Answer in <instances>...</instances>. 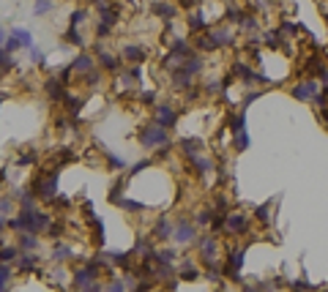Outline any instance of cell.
<instances>
[{"mask_svg": "<svg viewBox=\"0 0 328 292\" xmlns=\"http://www.w3.org/2000/svg\"><path fill=\"white\" fill-rule=\"evenodd\" d=\"M178 120V112L172 110V104H156V123L164 128H172Z\"/></svg>", "mask_w": 328, "mask_h": 292, "instance_id": "6", "label": "cell"}, {"mask_svg": "<svg viewBox=\"0 0 328 292\" xmlns=\"http://www.w3.org/2000/svg\"><path fill=\"white\" fill-rule=\"evenodd\" d=\"M36 194L44 199H55V194H58V172L55 175H49L47 180L36 183Z\"/></svg>", "mask_w": 328, "mask_h": 292, "instance_id": "7", "label": "cell"}, {"mask_svg": "<svg viewBox=\"0 0 328 292\" xmlns=\"http://www.w3.org/2000/svg\"><path fill=\"white\" fill-rule=\"evenodd\" d=\"M96 276H98V259L87 262L85 268H77L74 270V284H77V290H90V292L101 290V287H98V281H93Z\"/></svg>", "mask_w": 328, "mask_h": 292, "instance_id": "2", "label": "cell"}, {"mask_svg": "<svg viewBox=\"0 0 328 292\" xmlns=\"http://www.w3.org/2000/svg\"><path fill=\"white\" fill-rule=\"evenodd\" d=\"M156 14H162L164 19H172L175 17V6H169V3H159V6H156Z\"/></svg>", "mask_w": 328, "mask_h": 292, "instance_id": "32", "label": "cell"}, {"mask_svg": "<svg viewBox=\"0 0 328 292\" xmlns=\"http://www.w3.org/2000/svg\"><path fill=\"white\" fill-rule=\"evenodd\" d=\"M211 219H213V213H211V210H200V216H197V224H208Z\"/></svg>", "mask_w": 328, "mask_h": 292, "instance_id": "42", "label": "cell"}, {"mask_svg": "<svg viewBox=\"0 0 328 292\" xmlns=\"http://www.w3.org/2000/svg\"><path fill=\"white\" fill-rule=\"evenodd\" d=\"M153 257H156L159 265H172L175 262V251L172 248H159V251H153Z\"/></svg>", "mask_w": 328, "mask_h": 292, "instance_id": "19", "label": "cell"}, {"mask_svg": "<svg viewBox=\"0 0 328 292\" xmlns=\"http://www.w3.org/2000/svg\"><path fill=\"white\" fill-rule=\"evenodd\" d=\"M241 17H244V14H241L238 8H227V19L230 22H241Z\"/></svg>", "mask_w": 328, "mask_h": 292, "instance_id": "43", "label": "cell"}, {"mask_svg": "<svg viewBox=\"0 0 328 292\" xmlns=\"http://www.w3.org/2000/svg\"><path fill=\"white\" fill-rule=\"evenodd\" d=\"M148 164H151V161H140V164H134V167H131V172H129V175H137V172H142Z\"/></svg>", "mask_w": 328, "mask_h": 292, "instance_id": "46", "label": "cell"}, {"mask_svg": "<svg viewBox=\"0 0 328 292\" xmlns=\"http://www.w3.org/2000/svg\"><path fill=\"white\" fill-rule=\"evenodd\" d=\"M219 88H222L219 82H211V85H208V90H211V93H219Z\"/></svg>", "mask_w": 328, "mask_h": 292, "instance_id": "51", "label": "cell"}, {"mask_svg": "<svg viewBox=\"0 0 328 292\" xmlns=\"http://www.w3.org/2000/svg\"><path fill=\"white\" fill-rule=\"evenodd\" d=\"M104 153H107V159H109V167H112V170H123V167H126V161H123V159H118L115 153H109L107 148H104Z\"/></svg>", "mask_w": 328, "mask_h": 292, "instance_id": "35", "label": "cell"}, {"mask_svg": "<svg viewBox=\"0 0 328 292\" xmlns=\"http://www.w3.org/2000/svg\"><path fill=\"white\" fill-rule=\"evenodd\" d=\"M172 79H175V85H178V88H189V85H191V74H186L183 68H175Z\"/></svg>", "mask_w": 328, "mask_h": 292, "instance_id": "23", "label": "cell"}, {"mask_svg": "<svg viewBox=\"0 0 328 292\" xmlns=\"http://www.w3.org/2000/svg\"><path fill=\"white\" fill-rule=\"evenodd\" d=\"M317 90H320V88H317L315 79H306V82H301V85H295V88H293V96H295L298 101H304V99H312Z\"/></svg>", "mask_w": 328, "mask_h": 292, "instance_id": "8", "label": "cell"}, {"mask_svg": "<svg viewBox=\"0 0 328 292\" xmlns=\"http://www.w3.org/2000/svg\"><path fill=\"white\" fill-rule=\"evenodd\" d=\"M90 68H96V63H93L90 55H80L74 63H71V71H77V74H87Z\"/></svg>", "mask_w": 328, "mask_h": 292, "instance_id": "11", "label": "cell"}, {"mask_svg": "<svg viewBox=\"0 0 328 292\" xmlns=\"http://www.w3.org/2000/svg\"><path fill=\"white\" fill-rule=\"evenodd\" d=\"M227 230H230V235H244L246 232V216L244 213H230L227 216Z\"/></svg>", "mask_w": 328, "mask_h": 292, "instance_id": "9", "label": "cell"}, {"mask_svg": "<svg viewBox=\"0 0 328 292\" xmlns=\"http://www.w3.org/2000/svg\"><path fill=\"white\" fill-rule=\"evenodd\" d=\"M211 33H213V39H216V44L219 47H233V33H230V30L227 28H219V30H211Z\"/></svg>", "mask_w": 328, "mask_h": 292, "instance_id": "17", "label": "cell"}, {"mask_svg": "<svg viewBox=\"0 0 328 292\" xmlns=\"http://www.w3.org/2000/svg\"><path fill=\"white\" fill-rule=\"evenodd\" d=\"M257 219H262V221L268 219V205H262V208H257Z\"/></svg>", "mask_w": 328, "mask_h": 292, "instance_id": "47", "label": "cell"}, {"mask_svg": "<svg viewBox=\"0 0 328 292\" xmlns=\"http://www.w3.org/2000/svg\"><path fill=\"white\" fill-rule=\"evenodd\" d=\"M123 281H112V284H109V290H112V292H118V290H123Z\"/></svg>", "mask_w": 328, "mask_h": 292, "instance_id": "49", "label": "cell"}, {"mask_svg": "<svg viewBox=\"0 0 328 292\" xmlns=\"http://www.w3.org/2000/svg\"><path fill=\"white\" fill-rule=\"evenodd\" d=\"M180 68H183L186 74H191V77H194V74H200V68H202V60L194 55V58H189V60H183V66H180Z\"/></svg>", "mask_w": 328, "mask_h": 292, "instance_id": "20", "label": "cell"}, {"mask_svg": "<svg viewBox=\"0 0 328 292\" xmlns=\"http://www.w3.org/2000/svg\"><path fill=\"white\" fill-rule=\"evenodd\" d=\"M5 36H8V30H5V28H0V47L5 44Z\"/></svg>", "mask_w": 328, "mask_h": 292, "instance_id": "50", "label": "cell"}, {"mask_svg": "<svg viewBox=\"0 0 328 292\" xmlns=\"http://www.w3.org/2000/svg\"><path fill=\"white\" fill-rule=\"evenodd\" d=\"M19 257V246H3L0 248V262H14Z\"/></svg>", "mask_w": 328, "mask_h": 292, "instance_id": "21", "label": "cell"}, {"mask_svg": "<svg viewBox=\"0 0 328 292\" xmlns=\"http://www.w3.org/2000/svg\"><path fill=\"white\" fill-rule=\"evenodd\" d=\"M183 60H186L183 55H178V52H172V50H169V52H167V58H164V68L175 71V68H180V66H183Z\"/></svg>", "mask_w": 328, "mask_h": 292, "instance_id": "18", "label": "cell"}, {"mask_svg": "<svg viewBox=\"0 0 328 292\" xmlns=\"http://www.w3.org/2000/svg\"><path fill=\"white\" fill-rule=\"evenodd\" d=\"M8 210H11V197H3V199H0V216L8 219Z\"/></svg>", "mask_w": 328, "mask_h": 292, "instance_id": "40", "label": "cell"}, {"mask_svg": "<svg viewBox=\"0 0 328 292\" xmlns=\"http://www.w3.org/2000/svg\"><path fill=\"white\" fill-rule=\"evenodd\" d=\"M63 99H66V104H69L71 115H77V112L82 110V99H80V96H63Z\"/></svg>", "mask_w": 328, "mask_h": 292, "instance_id": "30", "label": "cell"}, {"mask_svg": "<svg viewBox=\"0 0 328 292\" xmlns=\"http://www.w3.org/2000/svg\"><path fill=\"white\" fill-rule=\"evenodd\" d=\"M191 164L197 167V172H211L213 170V161L205 159V156H194V159H191Z\"/></svg>", "mask_w": 328, "mask_h": 292, "instance_id": "24", "label": "cell"}, {"mask_svg": "<svg viewBox=\"0 0 328 292\" xmlns=\"http://www.w3.org/2000/svg\"><path fill=\"white\" fill-rule=\"evenodd\" d=\"M200 251H202V262H205V265H216V251H219L216 237H213V235L200 237Z\"/></svg>", "mask_w": 328, "mask_h": 292, "instance_id": "5", "label": "cell"}, {"mask_svg": "<svg viewBox=\"0 0 328 292\" xmlns=\"http://www.w3.org/2000/svg\"><path fill=\"white\" fill-rule=\"evenodd\" d=\"M69 257H71V246H55L52 259H58V262H66Z\"/></svg>", "mask_w": 328, "mask_h": 292, "instance_id": "29", "label": "cell"}, {"mask_svg": "<svg viewBox=\"0 0 328 292\" xmlns=\"http://www.w3.org/2000/svg\"><path fill=\"white\" fill-rule=\"evenodd\" d=\"M180 3H183V6H194L197 0H180Z\"/></svg>", "mask_w": 328, "mask_h": 292, "instance_id": "53", "label": "cell"}, {"mask_svg": "<svg viewBox=\"0 0 328 292\" xmlns=\"http://www.w3.org/2000/svg\"><path fill=\"white\" fill-rule=\"evenodd\" d=\"M183 279H189V281H194V279H197V268H194L191 262H186V265H183Z\"/></svg>", "mask_w": 328, "mask_h": 292, "instance_id": "37", "label": "cell"}, {"mask_svg": "<svg viewBox=\"0 0 328 292\" xmlns=\"http://www.w3.org/2000/svg\"><path fill=\"white\" fill-rule=\"evenodd\" d=\"M123 58H126V60H131V63H142V60H145V50L137 47V44H129V47H123Z\"/></svg>", "mask_w": 328, "mask_h": 292, "instance_id": "13", "label": "cell"}, {"mask_svg": "<svg viewBox=\"0 0 328 292\" xmlns=\"http://www.w3.org/2000/svg\"><path fill=\"white\" fill-rule=\"evenodd\" d=\"M153 99H156V96H153V93H151V90H145V93H142V101H145V104H151V101H153Z\"/></svg>", "mask_w": 328, "mask_h": 292, "instance_id": "48", "label": "cell"}, {"mask_svg": "<svg viewBox=\"0 0 328 292\" xmlns=\"http://www.w3.org/2000/svg\"><path fill=\"white\" fill-rule=\"evenodd\" d=\"M317 74H320V77H323V82H326V88H328V71H323V68H320V71H317Z\"/></svg>", "mask_w": 328, "mask_h": 292, "instance_id": "52", "label": "cell"}, {"mask_svg": "<svg viewBox=\"0 0 328 292\" xmlns=\"http://www.w3.org/2000/svg\"><path fill=\"white\" fill-rule=\"evenodd\" d=\"M47 93H49V99H55V101H63V82L60 79H47Z\"/></svg>", "mask_w": 328, "mask_h": 292, "instance_id": "14", "label": "cell"}, {"mask_svg": "<svg viewBox=\"0 0 328 292\" xmlns=\"http://www.w3.org/2000/svg\"><path fill=\"white\" fill-rule=\"evenodd\" d=\"M241 25H244V30H254L257 28V19H251V17H241Z\"/></svg>", "mask_w": 328, "mask_h": 292, "instance_id": "44", "label": "cell"}, {"mask_svg": "<svg viewBox=\"0 0 328 292\" xmlns=\"http://www.w3.org/2000/svg\"><path fill=\"white\" fill-rule=\"evenodd\" d=\"M112 202L120 205L123 210H129V213H134V210H142V208H145L142 202H131V199H123V197H120V199H112Z\"/></svg>", "mask_w": 328, "mask_h": 292, "instance_id": "26", "label": "cell"}, {"mask_svg": "<svg viewBox=\"0 0 328 292\" xmlns=\"http://www.w3.org/2000/svg\"><path fill=\"white\" fill-rule=\"evenodd\" d=\"M197 44H200L202 50H216V47H219V44H216V39H213V33H211V30H208V33H202Z\"/></svg>", "mask_w": 328, "mask_h": 292, "instance_id": "28", "label": "cell"}, {"mask_svg": "<svg viewBox=\"0 0 328 292\" xmlns=\"http://www.w3.org/2000/svg\"><path fill=\"white\" fill-rule=\"evenodd\" d=\"M172 227L175 224H169L167 219H162L156 224V230H153V237H159V240H169V237H172Z\"/></svg>", "mask_w": 328, "mask_h": 292, "instance_id": "15", "label": "cell"}, {"mask_svg": "<svg viewBox=\"0 0 328 292\" xmlns=\"http://www.w3.org/2000/svg\"><path fill=\"white\" fill-rule=\"evenodd\" d=\"M109 259L115 265H129V254H109Z\"/></svg>", "mask_w": 328, "mask_h": 292, "instance_id": "41", "label": "cell"}, {"mask_svg": "<svg viewBox=\"0 0 328 292\" xmlns=\"http://www.w3.org/2000/svg\"><path fill=\"white\" fill-rule=\"evenodd\" d=\"M30 60H33V63H38V66L44 63V52L38 50V47H30Z\"/></svg>", "mask_w": 328, "mask_h": 292, "instance_id": "39", "label": "cell"}, {"mask_svg": "<svg viewBox=\"0 0 328 292\" xmlns=\"http://www.w3.org/2000/svg\"><path fill=\"white\" fill-rule=\"evenodd\" d=\"M85 17H87V14L82 11V8H80V11H74V14H71V28H77V25H82V22H85Z\"/></svg>", "mask_w": 328, "mask_h": 292, "instance_id": "38", "label": "cell"}, {"mask_svg": "<svg viewBox=\"0 0 328 292\" xmlns=\"http://www.w3.org/2000/svg\"><path fill=\"white\" fill-rule=\"evenodd\" d=\"M14 262H16V268H19V270H36L38 259L33 257L30 251H19V257H16Z\"/></svg>", "mask_w": 328, "mask_h": 292, "instance_id": "12", "label": "cell"}, {"mask_svg": "<svg viewBox=\"0 0 328 292\" xmlns=\"http://www.w3.org/2000/svg\"><path fill=\"white\" fill-rule=\"evenodd\" d=\"M180 148H183V156H186V159H194V156H200V150H197V142H194V139H189V142H186V139H183V142H180Z\"/></svg>", "mask_w": 328, "mask_h": 292, "instance_id": "27", "label": "cell"}, {"mask_svg": "<svg viewBox=\"0 0 328 292\" xmlns=\"http://www.w3.org/2000/svg\"><path fill=\"white\" fill-rule=\"evenodd\" d=\"M0 101H3V96H0Z\"/></svg>", "mask_w": 328, "mask_h": 292, "instance_id": "54", "label": "cell"}, {"mask_svg": "<svg viewBox=\"0 0 328 292\" xmlns=\"http://www.w3.org/2000/svg\"><path fill=\"white\" fill-rule=\"evenodd\" d=\"M186 22H189V28H191V30H202V28H205V19H202L200 14H191V17L186 19Z\"/></svg>", "mask_w": 328, "mask_h": 292, "instance_id": "34", "label": "cell"}, {"mask_svg": "<svg viewBox=\"0 0 328 292\" xmlns=\"http://www.w3.org/2000/svg\"><path fill=\"white\" fill-rule=\"evenodd\" d=\"M235 148H238V150H246V148H249V137H246L244 131L235 134Z\"/></svg>", "mask_w": 328, "mask_h": 292, "instance_id": "36", "label": "cell"}, {"mask_svg": "<svg viewBox=\"0 0 328 292\" xmlns=\"http://www.w3.org/2000/svg\"><path fill=\"white\" fill-rule=\"evenodd\" d=\"M33 248H38L36 232H22V237H19V251H33Z\"/></svg>", "mask_w": 328, "mask_h": 292, "instance_id": "16", "label": "cell"}, {"mask_svg": "<svg viewBox=\"0 0 328 292\" xmlns=\"http://www.w3.org/2000/svg\"><path fill=\"white\" fill-rule=\"evenodd\" d=\"M265 44L268 47H279V44H282V41H279V33H268L265 36Z\"/></svg>", "mask_w": 328, "mask_h": 292, "instance_id": "45", "label": "cell"}, {"mask_svg": "<svg viewBox=\"0 0 328 292\" xmlns=\"http://www.w3.org/2000/svg\"><path fill=\"white\" fill-rule=\"evenodd\" d=\"M98 63H101L107 71H118V66H120V63L115 60L112 55H107V52H98Z\"/></svg>", "mask_w": 328, "mask_h": 292, "instance_id": "22", "label": "cell"}, {"mask_svg": "<svg viewBox=\"0 0 328 292\" xmlns=\"http://www.w3.org/2000/svg\"><path fill=\"white\" fill-rule=\"evenodd\" d=\"M241 265H244V248H233V251H230V259H227V273L238 276Z\"/></svg>", "mask_w": 328, "mask_h": 292, "instance_id": "10", "label": "cell"}, {"mask_svg": "<svg viewBox=\"0 0 328 292\" xmlns=\"http://www.w3.org/2000/svg\"><path fill=\"white\" fill-rule=\"evenodd\" d=\"M244 123H246L244 112H241V115H230V131H233V134H241V131H244Z\"/></svg>", "mask_w": 328, "mask_h": 292, "instance_id": "25", "label": "cell"}, {"mask_svg": "<svg viewBox=\"0 0 328 292\" xmlns=\"http://www.w3.org/2000/svg\"><path fill=\"white\" fill-rule=\"evenodd\" d=\"M172 237H175V243H180V246H186V243H194V237H197L194 224H189L186 219H178V224L172 227Z\"/></svg>", "mask_w": 328, "mask_h": 292, "instance_id": "4", "label": "cell"}, {"mask_svg": "<svg viewBox=\"0 0 328 292\" xmlns=\"http://www.w3.org/2000/svg\"><path fill=\"white\" fill-rule=\"evenodd\" d=\"M52 6H55L52 0H36V6H33V14H47Z\"/></svg>", "mask_w": 328, "mask_h": 292, "instance_id": "33", "label": "cell"}, {"mask_svg": "<svg viewBox=\"0 0 328 292\" xmlns=\"http://www.w3.org/2000/svg\"><path fill=\"white\" fill-rule=\"evenodd\" d=\"M140 142L142 148H169V137H167V128L159 126V123H151L140 131Z\"/></svg>", "mask_w": 328, "mask_h": 292, "instance_id": "1", "label": "cell"}, {"mask_svg": "<svg viewBox=\"0 0 328 292\" xmlns=\"http://www.w3.org/2000/svg\"><path fill=\"white\" fill-rule=\"evenodd\" d=\"M172 52H178V55H189V52H191V47H189V41H183V39H175L172 41Z\"/></svg>", "mask_w": 328, "mask_h": 292, "instance_id": "31", "label": "cell"}, {"mask_svg": "<svg viewBox=\"0 0 328 292\" xmlns=\"http://www.w3.org/2000/svg\"><path fill=\"white\" fill-rule=\"evenodd\" d=\"M3 47L8 52H16V50H22V47L30 50V47H33V33H30V30H25V28H14L8 36H5V44Z\"/></svg>", "mask_w": 328, "mask_h": 292, "instance_id": "3", "label": "cell"}]
</instances>
